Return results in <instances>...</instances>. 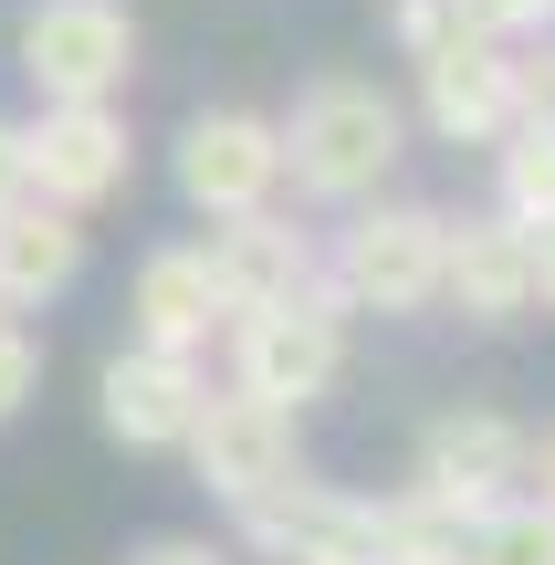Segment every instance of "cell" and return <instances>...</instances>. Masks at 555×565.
Here are the masks:
<instances>
[{
  "mask_svg": "<svg viewBox=\"0 0 555 565\" xmlns=\"http://www.w3.org/2000/svg\"><path fill=\"white\" fill-rule=\"evenodd\" d=\"M273 137H284L293 200L356 210V200H377V179H388L398 158H409V105H398L388 84H367V74H314L305 95H293V116H273Z\"/></svg>",
  "mask_w": 555,
  "mask_h": 565,
  "instance_id": "1",
  "label": "cell"
},
{
  "mask_svg": "<svg viewBox=\"0 0 555 565\" xmlns=\"http://www.w3.org/2000/svg\"><path fill=\"white\" fill-rule=\"evenodd\" d=\"M221 345H231V387H242V398L293 408V419H305V408L335 398V377H346V294L314 273V282H293L284 303L231 315Z\"/></svg>",
  "mask_w": 555,
  "mask_h": 565,
  "instance_id": "2",
  "label": "cell"
},
{
  "mask_svg": "<svg viewBox=\"0 0 555 565\" xmlns=\"http://www.w3.org/2000/svg\"><path fill=\"white\" fill-rule=\"evenodd\" d=\"M440 231H451V210L430 200H356V221L325 242V282L346 294V315H430Z\"/></svg>",
  "mask_w": 555,
  "mask_h": 565,
  "instance_id": "3",
  "label": "cell"
},
{
  "mask_svg": "<svg viewBox=\"0 0 555 565\" xmlns=\"http://www.w3.org/2000/svg\"><path fill=\"white\" fill-rule=\"evenodd\" d=\"M11 53L42 105H116L137 74V11L126 0H32Z\"/></svg>",
  "mask_w": 555,
  "mask_h": 565,
  "instance_id": "4",
  "label": "cell"
},
{
  "mask_svg": "<svg viewBox=\"0 0 555 565\" xmlns=\"http://www.w3.org/2000/svg\"><path fill=\"white\" fill-rule=\"evenodd\" d=\"M168 179H179V200L200 210V221L273 210L284 200V137H273V116H252V105H200V116L179 126V147H168Z\"/></svg>",
  "mask_w": 555,
  "mask_h": 565,
  "instance_id": "5",
  "label": "cell"
},
{
  "mask_svg": "<svg viewBox=\"0 0 555 565\" xmlns=\"http://www.w3.org/2000/svg\"><path fill=\"white\" fill-rule=\"evenodd\" d=\"M21 168H32V200L53 210H105L126 200V179H137V126L116 116V105H42L32 126H21Z\"/></svg>",
  "mask_w": 555,
  "mask_h": 565,
  "instance_id": "6",
  "label": "cell"
},
{
  "mask_svg": "<svg viewBox=\"0 0 555 565\" xmlns=\"http://www.w3.org/2000/svg\"><path fill=\"white\" fill-rule=\"evenodd\" d=\"M231 524L263 565H377V492H325L305 471L231 503Z\"/></svg>",
  "mask_w": 555,
  "mask_h": 565,
  "instance_id": "7",
  "label": "cell"
},
{
  "mask_svg": "<svg viewBox=\"0 0 555 565\" xmlns=\"http://www.w3.org/2000/svg\"><path fill=\"white\" fill-rule=\"evenodd\" d=\"M524 440H535V429H514L503 408H451V419H430V440H419L409 492L430 513H451V524H482L493 503L524 492Z\"/></svg>",
  "mask_w": 555,
  "mask_h": 565,
  "instance_id": "8",
  "label": "cell"
},
{
  "mask_svg": "<svg viewBox=\"0 0 555 565\" xmlns=\"http://www.w3.org/2000/svg\"><path fill=\"white\" fill-rule=\"evenodd\" d=\"M179 450H189V471H200L210 503H252V492H273V482H293V471H305L293 408H263V398H242V387H210Z\"/></svg>",
  "mask_w": 555,
  "mask_h": 565,
  "instance_id": "9",
  "label": "cell"
},
{
  "mask_svg": "<svg viewBox=\"0 0 555 565\" xmlns=\"http://www.w3.org/2000/svg\"><path fill=\"white\" fill-rule=\"evenodd\" d=\"M200 398H210V366L168 356V345H137V335L95 366V419H105L116 450H179L189 419H200Z\"/></svg>",
  "mask_w": 555,
  "mask_h": 565,
  "instance_id": "10",
  "label": "cell"
},
{
  "mask_svg": "<svg viewBox=\"0 0 555 565\" xmlns=\"http://www.w3.org/2000/svg\"><path fill=\"white\" fill-rule=\"evenodd\" d=\"M440 303L461 324H524L535 315V231L514 210H461L440 231Z\"/></svg>",
  "mask_w": 555,
  "mask_h": 565,
  "instance_id": "11",
  "label": "cell"
},
{
  "mask_svg": "<svg viewBox=\"0 0 555 565\" xmlns=\"http://www.w3.org/2000/svg\"><path fill=\"white\" fill-rule=\"evenodd\" d=\"M514 116H524V95H514V42L451 32L440 53H419V126H430L440 147H493Z\"/></svg>",
  "mask_w": 555,
  "mask_h": 565,
  "instance_id": "12",
  "label": "cell"
},
{
  "mask_svg": "<svg viewBox=\"0 0 555 565\" xmlns=\"http://www.w3.org/2000/svg\"><path fill=\"white\" fill-rule=\"evenodd\" d=\"M210 282H221L231 315H252V303H284L293 282L325 273V242H314L305 221H284V200L273 210H242V221H210Z\"/></svg>",
  "mask_w": 555,
  "mask_h": 565,
  "instance_id": "13",
  "label": "cell"
},
{
  "mask_svg": "<svg viewBox=\"0 0 555 565\" xmlns=\"http://www.w3.org/2000/svg\"><path fill=\"white\" fill-rule=\"evenodd\" d=\"M221 324H231V303H221V282H210V252L200 242H168V252L137 263V282H126V335H137V345L210 356Z\"/></svg>",
  "mask_w": 555,
  "mask_h": 565,
  "instance_id": "14",
  "label": "cell"
},
{
  "mask_svg": "<svg viewBox=\"0 0 555 565\" xmlns=\"http://www.w3.org/2000/svg\"><path fill=\"white\" fill-rule=\"evenodd\" d=\"M74 282H84V221L53 200H11L0 210V303L32 315V303L74 294Z\"/></svg>",
  "mask_w": 555,
  "mask_h": 565,
  "instance_id": "15",
  "label": "cell"
},
{
  "mask_svg": "<svg viewBox=\"0 0 555 565\" xmlns=\"http://www.w3.org/2000/svg\"><path fill=\"white\" fill-rule=\"evenodd\" d=\"M493 210H514L524 231L555 221V116H514L493 137Z\"/></svg>",
  "mask_w": 555,
  "mask_h": 565,
  "instance_id": "16",
  "label": "cell"
},
{
  "mask_svg": "<svg viewBox=\"0 0 555 565\" xmlns=\"http://www.w3.org/2000/svg\"><path fill=\"white\" fill-rule=\"evenodd\" d=\"M451 565H555V513L514 492V503H493L482 524H461Z\"/></svg>",
  "mask_w": 555,
  "mask_h": 565,
  "instance_id": "17",
  "label": "cell"
},
{
  "mask_svg": "<svg viewBox=\"0 0 555 565\" xmlns=\"http://www.w3.org/2000/svg\"><path fill=\"white\" fill-rule=\"evenodd\" d=\"M32 387H42V345H32V324H21V315H0V429L32 408Z\"/></svg>",
  "mask_w": 555,
  "mask_h": 565,
  "instance_id": "18",
  "label": "cell"
},
{
  "mask_svg": "<svg viewBox=\"0 0 555 565\" xmlns=\"http://www.w3.org/2000/svg\"><path fill=\"white\" fill-rule=\"evenodd\" d=\"M461 32H493V42H545V32H555V0H461Z\"/></svg>",
  "mask_w": 555,
  "mask_h": 565,
  "instance_id": "19",
  "label": "cell"
},
{
  "mask_svg": "<svg viewBox=\"0 0 555 565\" xmlns=\"http://www.w3.org/2000/svg\"><path fill=\"white\" fill-rule=\"evenodd\" d=\"M461 32V0H398V11H388V42H398V53H440V42H451Z\"/></svg>",
  "mask_w": 555,
  "mask_h": 565,
  "instance_id": "20",
  "label": "cell"
},
{
  "mask_svg": "<svg viewBox=\"0 0 555 565\" xmlns=\"http://www.w3.org/2000/svg\"><path fill=\"white\" fill-rule=\"evenodd\" d=\"M126 565H231V555H221V545H200V534H147Z\"/></svg>",
  "mask_w": 555,
  "mask_h": 565,
  "instance_id": "21",
  "label": "cell"
},
{
  "mask_svg": "<svg viewBox=\"0 0 555 565\" xmlns=\"http://www.w3.org/2000/svg\"><path fill=\"white\" fill-rule=\"evenodd\" d=\"M524 503L555 513V429H545V440H524Z\"/></svg>",
  "mask_w": 555,
  "mask_h": 565,
  "instance_id": "22",
  "label": "cell"
},
{
  "mask_svg": "<svg viewBox=\"0 0 555 565\" xmlns=\"http://www.w3.org/2000/svg\"><path fill=\"white\" fill-rule=\"evenodd\" d=\"M11 200H32V168H21V126L0 116V210H11Z\"/></svg>",
  "mask_w": 555,
  "mask_h": 565,
  "instance_id": "23",
  "label": "cell"
},
{
  "mask_svg": "<svg viewBox=\"0 0 555 565\" xmlns=\"http://www.w3.org/2000/svg\"><path fill=\"white\" fill-rule=\"evenodd\" d=\"M535 303L555 315V221H535Z\"/></svg>",
  "mask_w": 555,
  "mask_h": 565,
  "instance_id": "24",
  "label": "cell"
},
{
  "mask_svg": "<svg viewBox=\"0 0 555 565\" xmlns=\"http://www.w3.org/2000/svg\"><path fill=\"white\" fill-rule=\"evenodd\" d=\"M0 315H11V303H0Z\"/></svg>",
  "mask_w": 555,
  "mask_h": 565,
  "instance_id": "25",
  "label": "cell"
}]
</instances>
